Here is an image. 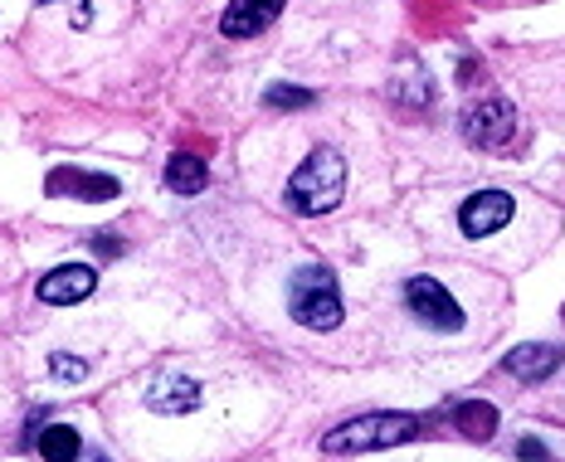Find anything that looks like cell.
Masks as SVG:
<instances>
[{
  "instance_id": "obj_1",
  "label": "cell",
  "mask_w": 565,
  "mask_h": 462,
  "mask_svg": "<svg viewBox=\"0 0 565 462\" xmlns=\"http://www.w3.org/2000/svg\"><path fill=\"white\" fill-rule=\"evenodd\" d=\"M288 316L308 331H332L341 322V288L337 272L322 264H302L288 278Z\"/></svg>"
},
{
  "instance_id": "obj_2",
  "label": "cell",
  "mask_w": 565,
  "mask_h": 462,
  "mask_svg": "<svg viewBox=\"0 0 565 462\" xmlns=\"http://www.w3.org/2000/svg\"><path fill=\"white\" fill-rule=\"evenodd\" d=\"M341 191H347V161H341V151H332V147H317L312 157L292 171L288 205L298 209V215H327V209H337Z\"/></svg>"
},
{
  "instance_id": "obj_3",
  "label": "cell",
  "mask_w": 565,
  "mask_h": 462,
  "mask_svg": "<svg viewBox=\"0 0 565 462\" xmlns=\"http://www.w3.org/2000/svg\"><path fill=\"white\" fill-rule=\"evenodd\" d=\"M419 433L415 413H361L351 423H337L322 433V453H381V448H399Z\"/></svg>"
},
{
  "instance_id": "obj_4",
  "label": "cell",
  "mask_w": 565,
  "mask_h": 462,
  "mask_svg": "<svg viewBox=\"0 0 565 462\" xmlns=\"http://www.w3.org/2000/svg\"><path fill=\"white\" fill-rule=\"evenodd\" d=\"M463 137L482 151H508L516 137V108L508 98H482L463 112Z\"/></svg>"
},
{
  "instance_id": "obj_5",
  "label": "cell",
  "mask_w": 565,
  "mask_h": 462,
  "mask_svg": "<svg viewBox=\"0 0 565 462\" xmlns=\"http://www.w3.org/2000/svg\"><path fill=\"white\" fill-rule=\"evenodd\" d=\"M405 302L424 326L434 331H463V307L454 302V292L439 278H409L405 282Z\"/></svg>"
},
{
  "instance_id": "obj_6",
  "label": "cell",
  "mask_w": 565,
  "mask_h": 462,
  "mask_svg": "<svg viewBox=\"0 0 565 462\" xmlns=\"http://www.w3.org/2000/svg\"><path fill=\"white\" fill-rule=\"evenodd\" d=\"M512 209H516V205H512L508 191H478V195L463 200V209H458V224H463L468 239H482V234L508 229Z\"/></svg>"
},
{
  "instance_id": "obj_7",
  "label": "cell",
  "mask_w": 565,
  "mask_h": 462,
  "mask_svg": "<svg viewBox=\"0 0 565 462\" xmlns=\"http://www.w3.org/2000/svg\"><path fill=\"white\" fill-rule=\"evenodd\" d=\"M282 15V0H230V10L220 15V34L225 40H254Z\"/></svg>"
},
{
  "instance_id": "obj_8",
  "label": "cell",
  "mask_w": 565,
  "mask_h": 462,
  "mask_svg": "<svg viewBox=\"0 0 565 462\" xmlns=\"http://www.w3.org/2000/svg\"><path fill=\"white\" fill-rule=\"evenodd\" d=\"M93 288H98V272L88 264H64V268L44 272L34 292H40V302H50V307H68V302H84Z\"/></svg>"
},
{
  "instance_id": "obj_9",
  "label": "cell",
  "mask_w": 565,
  "mask_h": 462,
  "mask_svg": "<svg viewBox=\"0 0 565 462\" xmlns=\"http://www.w3.org/2000/svg\"><path fill=\"white\" fill-rule=\"evenodd\" d=\"M561 361H565L561 346H516L508 361H502V370L516 375V380H526V385H541L546 375L561 370Z\"/></svg>"
},
{
  "instance_id": "obj_10",
  "label": "cell",
  "mask_w": 565,
  "mask_h": 462,
  "mask_svg": "<svg viewBox=\"0 0 565 462\" xmlns=\"http://www.w3.org/2000/svg\"><path fill=\"white\" fill-rule=\"evenodd\" d=\"M64 185H74L68 195H78V200H113L117 191H122V185H117L113 175H84V171H68V165L50 175V195H58Z\"/></svg>"
},
{
  "instance_id": "obj_11",
  "label": "cell",
  "mask_w": 565,
  "mask_h": 462,
  "mask_svg": "<svg viewBox=\"0 0 565 462\" xmlns=\"http://www.w3.org/2000/svg\"><path fill=\"white\" fill-rule=\"evenodd\" d=\"M147 405L157 413H191L200 405V385L185 380V375H175V380H161L157 389H151Z\"/></svg>"
},
{
  "instance_id": "obj_12",
  "label": "cell",
  "mask_w": 565,
  "mask_h": 462,
  "mask_svg": "<svg viewBox=\"0 0 565 462\" xmlns=\"http://www.w3.org/2000/svg\"><path fill=\"white\" fill-rule=\"evenodd\" d=\"M205 181H210L205 161L191 157V151H175V157L167 161V185L175 195H200V191H205Z\"/></svg>"
},
{
  "instance_id": "obj_13",
  "label": "cell",
  "mask_w": 565,
  "mask_h": 462,
  "mask_svg": "<svg viewBox=\"0 0 565 462\" xmlns=\"http://www.w3.org/2000/svg\"><path fill=\"white\" fill-rule=\"evenodd\" d=\"M454 423L463 438H478V443H488L492 433H498V409L488 405V399H478V405H458L454 409Z\"/></svg>"
},
{
  "instance_id": "obj_14",
  "label": "cell",
  "mask_w": 565,
  "mask_h": 462,
  "mask_svg": "<svg viewBox=\"0 0 565 462\" xmlns=\"http://www.w3.org/2000/svg\"><path fill=\"white\" fill-rule=\"evenodd\" d=\"M84 453V438H78L68 423H50V429L40 433V458L44 462H78Z\"/></svg>"
},
{
  "instance_id": "obj_15",
  "label": "cell",
  "mask_w": 565,
  "mask_h": 462,
  "mask_svg": "<svg viewBox=\"0 0 565 462\" xmlns=\"http://www.w3.org/2000/svg\"><path fill=\"white\" fill-rule=\"evenodd\" d=\"M264 103H268V108H312L317 98H312L308 88H268Z\"/></svg>"
},
{
  "instance_id": "obj_16",
  "label": "cell",
  "mask_w": 565,
  "mask_h": 462,
  "mask_svg": "<svg viewBox=\"0 0 565 462\" xmlns=\"http://www.w3.org/2000/svg\"><path fill=\"white\" fill-rule=\"evenodd\" d=\"M54 370L58 375H64V380H84V375H88V365H78V361H68V355H54Z\"/></svg>"
},
{
  "instance_id": "obj_17",
  "label": "cell",
  "mask_w": 565,
  "mask_h": 462,
  "mask_svg": "<svg viewBox=\"0 0 565 462\" xmlns=\"http://www.w3.org/2000/svg\"><path fill=\"white\" fill-rule=\"evenodd\" d=\"M516 453H522V458H532V462H546V448H541L536 438H526V443H516Z\"/></svg>"
},
{
  "instance_id": "obj_18",
  "label": "cell",
  "mask_w": 565,
  "mask_h": 462,
  "mask_svg": "<svg viewBox=\"0 0 565 462\" xmlns=\"http://www.w3.org/2000/svg\"><path fill=\"white\" fill-rule=\"evenodd\" d=\"M98 462H103V458H98Z\"/></svg>"
}]
</instances>
